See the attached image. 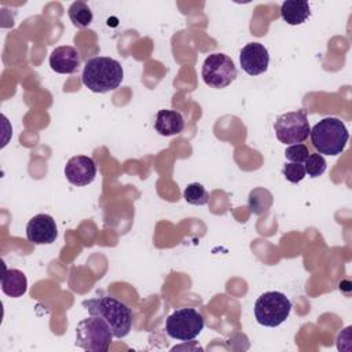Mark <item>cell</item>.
<instances>
[{
    "instance_id": "obj_12",
    "label": "cell",
    "mask_w": 352,
    "mask_h": 352,
    "mask_svg": "<svg viewBox=\"0 0 352 352\" xmlns=\"http://www.w3.org/2000/svg\"><path fill=\"white\" fill-rule=\"evenodd\" d=\"M50 66L59 74H73L80 66V54L72 45L56 47L50 55Z\"/></svg>"
},
{
    "instance_id": "obj_9",
    "label": "cell",
    "mask_w": 352,
    "mask_h": 352,
    "mask_svg": "<svg viewBox=\"0 0 352 352\" xmlns=\"http://www.w3.org/2000/svg\"><path fill=\"white\" fill-rule=\"evenodd\" d=\"M26 236L34 245H50L58 236V228L52 216L40 213L33 216L26 226Z\"/></svg>"
},
{
    "instance_id": "obj_2",
    "label": "cell",
    "mask_w": 352,
    "mask_h": 352,
    "mask_svg": "<svg viewBox=\"0 0 352 352\" xmlns=\"http://www.w3.org/2000/svg\"><path fill=\"white\" fill-rule=\"evenodd\" d=\"M81 77L88 89L104 94L118 88L124 78V70L121 63L113 58L95 56L87 60Z\"/></svg>"
},
{
    "instance_id": "obj_21",
    "label": "cell",
    "mask_w": 352,
    "mask_h": 352,
    "mask_svg": "<svg viewBox=\"0 0 352 352\" xmlns=\"http://www.w3.org/2000/svg\"><path fill=\"white\" fill-rule=\"evenodd\" d=\"M282 173L290 183H300L307 175L305 169H304V165L302 164H296V162L285 164Z\"/></svg>"
},
{
    "instance_id": "obj_17",
    "label": "cell",
    "mask_w": 352,
    "mask_h": 352,
    "mask_svg": "<svg viewBox=\"0 0 352 352\" xmlns=\"http://www.w3.org/2000/svg\"><path fill=\"white\" fill-rule=\"evenodd\" d=\"M67 14H69V18L73 22V25L77 28H87L91 25L92 19H94V14H92L91 8L84 1H74L69 7Z\"/></svg>"
},
{
    "instance_id": "obj_14",
    "label": "cell",
    "mask_w": 352,
    "mask_h": 352,
    "mask_svg": "<svg viewBox=\"0 0 352 352\" xmlns=\"http://www.w3.org/2000/svg\"><path fill=\"white\" fill-rule=\"evenodd\" d=\"M155 131L162 136L177 135L184 128V118L176 110H160L155 117Z\"/></svg>"
},
{
    "instance_id": "obj_19",
    "label": "cell",
    "mask_w": 352,
    "mask_h": 352,
    "mask_svg": "<svg viewBox=\"0 0 352 352\" xmlns=\"http://www.w3.org/2000/svg\"><path fill=\"white\" fill-rule=\"evenodd\" d=\"M326 168H327L326 160L319 153H309V155L304 161V169L309 177H319L320 175L324 173Z\"/></svg>"
},
{
    "instance_id": "obj_6",
    "label": "cell",
    "mask_w": 352,
    "mask_h": 352,
    "mask_svg": "<svg viewBox=\"0 0 352 352\" xmlns=\"http://www.w3.org/2000/svg\"><path fill=\"white\" fill-rule=\"evenodd\" d=\"M204 318L194 308H180L168 316L165 323L166 334L175 340L191 341L204 329Z\"/></svg>"
},
{
    "instance_id": "obj_1",
    "label": "cell",
    "mask_w": 352,
    "mask_h": 352,
    "mask_svg": "<svg viewBox=\"0 0 352 352\" xmlns=\"http://www.w3.org/2000/svg\"><path fill=\"white\" fill-rule=\"evenodd\" d=\"M82 307L92 316L103 319L116 338H124L132 329V311L114 297H96L82 301Z\"/></svg>"
},
{
    "instance_id": "obj_3",
    "label": "cell",
    "mask_w": 352,
    "mask_h": 352,
    "mask_svg": "<svg viewBox=\"0 0 352 352\" xmlns=\"http://www.w3.org/2000/svg\"><path fill=\"white\" fill-rule=\"evenodd\" d=\"M309 136L316 153L326 155L341 154L349 139L345 124L337 117H326L316 122L309 131Z\"/></svg>"
},
{
    "instance_id": "obj_20",
    "label": "cell",
    "mask_w": 352,
    "mask_h": 352,
    "mask_svg": "<svg viewBox=\"0 0 352 352\" xmlns=\"http://www.w3.org/2000/svg\"><path fill=\"white\" fill-rule=\"evenodd\" d=\"M308 155H309V148L302 143L290 144L285 150L286 160H289L290 162H296V164H304V161L307 160Z\"/></svg>"
},
{
    "instance_id": "obj_11",
    "label": "cell",
    "mask_w": 352,
    "mask_h": 352,
    "mask_svg": "<svg viewBox=\"0 0 352 352\" xmlns=\"http://www.w3.org/2000/svg\"><path fill=\"white\" fill-rule=\"evenodd\" d=\"M65 176L74 186H87L96 176L95 161L87 155H74L66 162Z\"/></svg>"
},
{
    "instance_id": "obj_10",
    "label": "cell",
    "mask_w": 352,
    "mask_h": 352,
    "mask_svg": "<svg viewBox=\"0 0 352 352\" xmlns=\"http://www.w3.org/2000/svg\"><path fill=\"white\" fill-rule=\"evenodd\" d=\"M239 62L249 76H258L268 69V50L260 43H249L241 50Z\"/></svg>"
},
{
    "instance_id": "obj_18",
    "label": "cell",
    "mask_w": 352,
    "mask_h": 352,
    "mask_svg": "<svg viewBox=\"0 0 352 352\" xmlns=\"http://www.w3.org/2000/svg\"><path fill=\"white\" fill-rule=\"evenodd\" d=\"M184 199L191 205H206L209 201V194L201 183H190L183 191Z\"/></svg>"
},
{
    "instance_id": "obj_8",
    "label": "cell",
    "mask_w": 352,
    "mask_h": 352,
    "mask_svg": "<svg viewBox=\"0 0 352 352\" xmlns=\"http://www.w3.org/2000/svg\"><path fill=\"white\" fill-rule=\"evenodd\" d=\"M202 78L212 88H226L236 78V67L232 59L224 54H210L202 65Z\"/></svg>"
},
{
    "instance_id": "obj_13",
    "label": "cell",
    "mask_w": 352,
    "mask_h": 352,
    "mask_svg": "<svg viewBox=\"0 0 352 352\" xmlns=\"http://www.w3.org/2000/svg\"><path fill=\"white\" fill-rule=\"evenodd\" d=\"M28 289V279L26 275L15 268L8 270L6 265H3V274H1V290L4 294L12 298L22 297L26 293Z\"/></svg>"
},
{
    "instance_id": "obj_5",
    "label": "cell",
    "mask_w": 352,
    "mask_h": 352,
    "mask_svg": "<svg viewBox=\"0 0 352 352\" xmlns=\"http://www.w3.org/2000/svg\"><path fill=\"white\" fill-rule=\"evenodd\" d=\"M292 311L290 300L280 292H265L254 302V318L261 326L276 327Z\"/></svg>"
},
{
    "instance_id": "obj_4",
    "label": "cell",
    "mask_w": 352,
    "mask_h": 352,
    "mask_svg": "<svg viewBox=\"0 0 352 352\" xmlns=\"http://www.w3.org/2000/svg\"><path fill=\"white\" fill-rule=\"evenodd\" d=\"M113 337L109 324L98 316L91 315L76 327V345L88 352H106Z\"/></svg>"
},
{
    "instance_id": "obj_7",
    "label": "cell",
    "mask_w": 352,
    "mask_h": 352,
    "mask_svg": "<svg viewBox=\"0 0 352 352\" xmlns=\"http://www.w3.org/2000/svg\"><path fill=\"white\" fill-rule=\"evenodd\" d=\"M275 135L285 144L302 143L309 136V122L305 110L287 111L280 114L274 124Z\"/></svg>"
},
{
    "instance_id": "obj_16",
    "label": "cell",
    "mask_w": 352,
    "mask_h": 352,
    "mask_svg": "<svg viewBox=\"0 0 352 352\" xmlns=\"http://www.w3.org/2000/svg\"><path fill=\"white\" fill-rule=\"evenodd\" d=\"M272 202H274L272 194L264 187H257L249 192L248 204H249V209L254 214L261 216V214L267 213L268 209L271 208Z\"/></svg>"
},
{
    "instance_id": "obj_15",
    "label": "cell",
    "mask_w": 352,
    "mask_h": 352,
    "mask_svg": "<svg viewBox=\"0 0 352 352\" xmlns=\"http://www.w3.org/2000/svg\"><path fill=\"white\" fill-rule=\"evenodd\" d=\"M280 15L289 25H301L311 16V7L304 0H286L280 6Z\"/></svg>"
}]
</instances>
